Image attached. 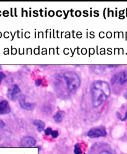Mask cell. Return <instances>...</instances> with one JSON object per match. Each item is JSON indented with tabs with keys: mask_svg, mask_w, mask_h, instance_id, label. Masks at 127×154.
Here are the masks:
<instances>
[{
	"mask_svg": "<svg viewBox=\"0 0 127 154\" xmlns=\"http://www.w3.org/2000/svg\"><path fill=\"white\" fill-rule=\"evenodd\" d=\"M65 116V112L63 111H58L56 113V114L53 116V119L56 122L60 123L62 122L63 118Z\"/></svg>",
	"mask_w": 127,
	"mask_h": 154,
	"instance_id": "9c48e42d",
	"label": "cell"
},
{
	"mask_svg": "<svg viewBox=\"0 0 127 154\" xmlns=\"http://www.w3.org/2000/svg\"><path fill=\"white\" fill-rule=\"evenodd\" d=\"M4 126H5V123L2 120H0V128H3Z\"/></svg>",
	"mask_w": 127,
	"mask_h": 154,
	"instance_id": "ac0fdd59",
	"label": "cell"
},
{
	"mask_svg": "<svg viewBox=\"0 0 127 154\" xmlns=\"http://www.w3.org/2000/svg\"><path fill=\"white\" fill-rule=\"evenodd\" d=\"M42 80L41 79H37V80L35 81V85H36V86H37V87H39V86L42 84Z\"/></svg>",
	"mask_w": 127,
	"mask_h": 154,
	"instance_id": "2e32d148",
	"label": "cell"
},
{
	"mask_svg": "<svg viewBox=\"0 0 127 154\" xmlns=\"http://www.w3.org/2000/svg\"><path fill=\"white\" fill-rule=\"evenodd\" d=\"M33 124L35 126H36L37 130L39 132H41L44 131V129H45V124L43 121L39 119H36L33 122Z\"/></svg>",
	"mask_w": 127,
	"mask_h": 154,
	"instance_id": "ba28073f",
	"label": "cell"
},
{
	"mask_svg": "<svg viewBox=\"0 0 127 154\" xmlns=\"http://www.w3.org/2000/svg\"><path fill=\"white\" fill-rule=\"evenodd\" d=\"M20 89L19 88L17 85H12L11 88L8 89V93H7V96L8 98L11 100H14L16 99V98L17 97V95L19 94L20 93Z\"/></svg>",
	"mask_w": 127,
	"mask_h": 154,
	"instance_id": "277c9868",
	"label": "cell"
},
{
	"mask_svg": "<svg viewBox=\"0 0 127 154\" xmlns=\"http://www.w3.org/2000/svg\"><path fill=\"white\" fill-rule=\"evenodd\" d=\"M99 154H112V153L110 152L107 151V150H104V151H102L101 152H100Z\"/></svg>",
	"mask_w": 127,
	"mask_h": 154,
	"instance_id": "e0dca14e",
	"label": "cell"
},
{
	"mask_svg": "<svg viewBox=\"0 0 127 154\" xmlns=\"http://www.w3.org/2000/svg\"><path fill=\"white\" fill-rule=\"evenodd\" d=\"M118 81V83L122 85L127 82V71H123L119 73V77Z\"/></svg>",
	"mask_w": 127,
	"mask_h": 154,
	"instance_id": "30bf717a",
	"label": "cell"
},
{
	"mask_svg": "<svg viewBox=\"0 0 127 154\" xmlns=\"http://www.w3.org/2000/svg\"><path fill=\"white\" fill-rule=\"evenodd\" d=\"M6 76L4 73L0 72V85H1V82L3 80L6 78Z\"/></svg>",
	"mask_w": 127,
	"mask_h": 154,
	"instance_id": "9a60e30c",
	"label": "cell"
},
{
	"mask_svg": "<svg viewBox=\"0 0 127 154\" xmlns=\"http://www.w3.org/2000/svg\"><path fill=\"white\" fill-rule=\"evenodd\" d=\"M11 111V107L7 101L3 100L0 102V115L9 114Z\"/></svg>",
	"mask_w": 127,
	"mask_h": 154,
	"instance_id": "52a82bcc",
	"label": "cell"
},
{
	"mask_svg": "<svg viewBox=\"0 0 127 154\" xmlns=\"http://www.w3.org/2000/svg\"><path fill=\"white\" fill-rule=\"evenodd\" d=\"M126 119H127V110H126V113H125L124 118H122L121 120H122V121H125V120H126Z\"/></svg>",
	"mask_w": 127,
	"mask_h": 154,
	"instance_id": "d6986e66",
	"label": "cell"
},
{
	"mask_svg": "<svg viewBox=\"0 0 127 154\" xmlns=\"http://www.w3.org/2000/svg\"><path fill=\"white\" fill-rule=\"evenodd\" d=\"M91 91L92 104L95 108L102 105L109 97L111 93L109 85L106 82L102 80L93 82Z\"/></svg>",
	"mask_w": 127,
	"mask_h": 154,
	"instance_id": "6da1fadb",
	"label": "cell"
},
{
	"mask_svg": "<svg viewBox=\"0 0 127 154\" xmlns=\"http://www.w3.org/2000/svg\"><path fill=\"white\" fill-rule=\"evenodd\" d=\"M53 132V130L51 127H48L47 128L44 132H45V135H47V136H49V135H52V133Z\"/></svg>",
	"mask_w": 127,
	"mask_h": 154,
	"instance_id": "7c38bea8",
	"label": "cell"
},
{
	"mask_svg": "<svg viewBox=\"0 0 127 154\" xmlns=\"http://www.w3.org/2000/svg\"><path fill=\"white\" fill-rule=\"evenodd\" d=\"M118 77H119V73H117V74H116V75H114V76L112 78V79H111V83H112V84L115 83L117 81H118Z\"/></svg>",
	"mask_w": 127,
	"mask_h": 154,
	"instance_id": "4fadbf2b",
	"label": "cell"
},
{
	"mask_svg": "<svg viewBox=\"0 0 127 154\" xmlns=\"http://www.w3.org/2000/svg\"><path fill=\"white\" fill-rule=\"evenodd\" d=\"M52 138H53V139H56V138H57L58 137V135H59V133H58V132L57 131H53V132H52Z\"/></svg>",
	"mask_w": 127,
	"mask_h": 154,
	"instance_id": "5bb4252c",
	"label": "cell"
},
{
	"mask_svg": "<svg viewBox=\"0 0 127 154\" xmlns=\"http://www.w3.org/2000/svg\"><path fill=\"white\" fill-rule=\"evenodd\" d=\"M36 140L32 137H25L21 141V146L25 147H34L36 144Z\"/></svg>",
	"mask_w": 127,
	"mask_h": 154,
	"instance_id": "8992f818",
	"label": "cell"
},
{
	"mask_svg": "<svg viewBox=\"0 0 127 154\" xmlns=\"http://www.w3.org/2000/svg\"><path fill=\"white\" fill-rule=\"evenodd\" d=\"M19 105L21 107V108L25 110L32 111L35 107V104L34 103H27L25 101V98L23 96L19 98Z\"/></svg>",
	"mask_w": 127,
	"mask_h": 154,
	"instance_id": "5b68a950",
	"label": "cell"
},
{
	"mask_svg": "<svg viewBox=\"0 0 127 154\" xmlns=\"http://www.w3.org/2000/svg\"><path fill=\"white\" fill-rule=\"evenodd\" d=\"M74 154H82V151L81 149V145L79 144H77L74 145Z\"/></svg>",
	"mask_w": 127,
	"mask_h": 154,
	"instance_id": "8fae6325",
	"label": "cell"
},
{
	"mask_svg": "<svg viewBox=\"0 0 127 154\" xmlns=\"http://www.w3.org/2000/svg\"><path fill=\"white\" fill-rule=\"evenodd\" d=\"M123 97L125 98L126 100H127V90L125 91V93L123 95Z\"/></svg>",
	"mask_w": 127,
	"mask_h": 154,
	"instance_id": "ffe728a7",
	"label": "cell"
},
{
	"mask_svg": "<svg viewBox=\"0 0 127 154\" xmlns=\"http://www.w3.org/2000/svg\"><path fill=\"white\" fill-rule=\"evenodd\" d=\"M63 78L65 81L68 90L69 91L74 92L78 89L81 85V80L76 73L69 72L63 74Z\"/></svg>",
	"mask_w": 127,
	"mask_h": 154,
	"instance_id": "7a4b0ae2",
	"label": "cell"
},
{
	"mask_svg": "<svg viewBox=\"0 0 127 154\" xmlns=\"http://www.w3.org/2000/svg\"><path fill=\"white\" fill-rule=\"evenodd\" d=\"M1 69V66H0V69Z\"/></svg>",
	"mask_w": 127,
	"mask_h": 154,
	"instance_id": "44dd1931",
	"label": "cell"
},
{
	"mask_svg": "<svg viewBox=\"0 0 127 154\" xmlns=\"http://www.w3.org/2000/svg\"><path fill=\"white\" fill-rule=\"evenodd\" d=\"M107 131L104 127H97L91 129L87 132V136L91 139L105 137Z\"/></svg>",
	"mask_w": 127,
	"mask_h": 154,
	"instance_id": "3957f363",
	"label": "cell"
}]
</instances>
